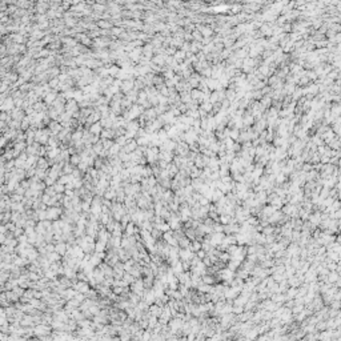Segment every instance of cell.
Returning a JSON list of instances; mask_svg holds the SVG:
<instances>
[{"label": "cell", "mask_w": 341, "mask_h": 341, "mask_svg": "<svg viewBox=\"0 0 341 341\" xmlns=\"http://www.w3.org/2000/svg\"><path fill=\"white\" fill-rule=\"evenodd\" d=\"M179 256L181 261H191L194 257V255H193V251H191L189 248H180Z\"/></svg>", "instance_id": "obj_4"}, {"label": "cell", "mask_w": 341, "mask_h": 341, "mask_svg": "<svg viewBox=\"0 0 341 341\" xmlns=\"http://www.w3.org/2000/svg\"><path fill=\"white\" fill-rule=\"evenodd\" d=\"M36 176L40 180H44L48 176V171L47 169H41V168H36Z\"/></svg>", "instance_id": "obj_15"}, {"label": "cell", "mask_w": 341, "mask_h": 341, "mask_svg": "<svg viewBox=\"0 0 341 341\" xmlns=\"http://www.w3.org/2000/svg\"><path fill=\"white\" fill-rule=\"evenodd\" d=\"M185 235H187V237L189 238V240H191V238L193 240V238H194V231H192V229H188V231L185 232Z\"/></svg>", "instance_id": "obj_27"}, {"label": "cell", "mask_w": 341, "mask_h": 341, "mask_svg": "<svg viewBox=\"0 0 341 341\" xmlns=\"http://www.w3.org/2000/svg\"><path fill=\"white\" fill-rule=\"evenodd\" d=\"M131 175H132V173H131V171H129L128 168H123L120 171V176H121V179H123V181H124V180H129Z\"/></svg>", "instance_id": "obj_16"}, {"label": "cell", "mask_w": 341, "mask_h": 341, "mask_svg": "<svg viewBox=\"0 0 341 341\" xmlns=\"http://www.w3.org/2000/svg\"><path fill=\"white\" fill-rule=\"evenodd\" d=\"M91 132L92 133H99L100 132V125L99 124H93L91 128Z\"/></svg>", "instance_id": "obj_26"}, {"label": "cell", "mask_w": 341, "mask_h": 341, "mask_svg": "<svg viewBox=\"0 0 341 341\" xmlns=\"http://www.w3.org/2000/svg\"><path fill=\"white\" fill-rule=\"evenodd\" d=\"M147 304H149V305H152V304H155V300H156V296H155V292H153V289L152 288H145L144 289V292H143V297H141Z\"/></svg>", "instance_id": "obj_3"}, {"label": "cell", "mask_w": 341, "mask_h": 341, "mask_svg": "<svg viewBox=\"0 0 341 341\" xmlns=\"http://www.w3.org/2000/svg\"><path fill=\"white\" fill-rule=\"evenodd\" d=\"M151 235H152V237H153L156 241H159V238H163V232L160 231V229H157V228H153V229L151 231Z\"/></svg>", "instance_id": "obj_12"}, {"label": "cell", "mask_w": 341, "mask_h": 341, "mask_svg": "<svg viewBox=\"0 0 341 341\" xmlns=\"http://www.w3.org/2000/svg\"><path fill=\"white\" fill-rule=\"evenodd\" d=\"M89 263H91L93 267H99L101 263H103V259L99 256V253L97 252H95V253H92V256H91V260H89Z\"/></svg>", "instance_id": "obj_9"}, {"label": "cell", "mask_w": 341, "mask_h": 341, "mask_svg": "<svg viewBox=\"0 0 341 341\" xmlns=\"http://www.w3.org/2000/svg\"><path fill=\"white\" fill-rule=\"evenodd\" d=\"M105 251H107V242L97 240L95 246V252H105Z\"/></svg>", "instance_id": "obj_11"}, {"label": "cell", "mask_w": 341, "mask_h": 341, "mask_svg": "<svg viewBox=\"0 0 341 341\" xmlns=\"http://www.w3.org/2000/svg\"><path fill=\"white\" fill-rule=\"evenodd\" d=\"M135 233H136V224L132 223V221H129V223L127 224L125 229H124V235L125 236H133Z\"/></svg>", "instance_id": "obj_7"}, {"label": "cell", "mask_w": 341, "mask_h": 341, "mask_svg": "<svg viewBox=\"0 0 341 341\" xmlns=\"http://www.w3.org/2000/svg\"><path fill=\"white\" fill-rule=\"evenodd\" d=\"M48 167H49V163L45 160V159L43 157H39V161H37V165L36 168H41V169H47Z\"/></svg>", "instance_id": "obj_14"}, {"label": "cell", "mask_w": 341, "mask_h": 341, "mask_svg": "<svg viewBox=\"0 0 341 341\" xmlns=\"http://www.w3.org/2000/svg\"><path fill=\"white\" fill-rule=\"evenodd\" d=\"M36 232L39 233V235H45V232H47V228L44 227V224H43V221H39V223L36 224Z\"/></svg>", "instance_id": "obj_13"}, {"label": "cell", "mask_w": 341, "mask_h": 341, "mask_svg": "<svg viewBox=\"0 0 341 341\" xmlns=\"http://www.w3.org/2000/svg\"><path fill=\"white\" fill-rule=\"evenodd\" d=\"M116 143H117L119 145H124L125 144V137H119V139L116 140Z\"/></svg>", "instance_id": "obj_31"}, {"label": "cell", "mask_w": 341, "mask_h": 341, "mask_svg": "<svg viewBox=\"0 0 341 341\" xmlns=\"http://www.w3.org/2000/svg\"><path fill=\"white\" fill-rule=\"evenodd\" d=\"M70 153H71V155H74V153H75V152H74V148H70Z\"/></svg>", "instance_id": "obj_34"}, {"label": "cell", "mask_w": 341, "mask_h": 341, "mask_svg": "<svg viewBox=\"0 0 341 341\" xmlns=\"http://www.w3.org/2000/svg\"><path fill=\"white\" fill-rule=\"evenodd\" d=\"M189 267H191V263H189V261H183L184 271H188V269H189Z\"/></svg>", "instance_id": "obj_30"}, {"label": "cell", "mask_w": 341, "mask_h": 341, "mask_svg": "<svg viewBox=\"0 0 341 341\" xmlns=\"http://www.w3.org/2000/svg\"><path fill=\"white\" fill-rule=\"evenodd\" d=\"M45 155V148H39V156H44Z\"/></svg>", "instance_id": "obj_33"}, {"label": "cell", "mask_w": 341, "mask_h": 341, "mask_svg": "<svg viewBox=\"0 0 341 341\" xmlns=\"http://www.w3.org/2000/svg\"><path fill=\"white\" fill-rule=\"evenodd\" d=\"M65 189H75V184H74V181H71V183L65 184Z\"/></svg>", "instance_id": "obj_32"}, {"label": "cell", "mask_w": 341, "mask_h": 341, "mask_svg": "<svg viewBox=\"0 0 341 341\" xmlns=\"http://www.w3.org/2000/svg\"><path fill=\"white\" fill-rule=\"evenodd\" d=\"M81 171L79 168H76V169H74V172H72V175H74V177L75 179H77V177H81Z\"/></svg>", "instance_id": "obj_28"}, {"label": "cell", "mask_w": 341, "mask_h": 341, "mask_svg": "<svg viewBox=\"0 0 341 341\" xmlns=\"http://www.w3.org/2000/svg\"><path fill=\"white\" fill-rule=\"evenodd\" d=\"M74 288L75 289L77 290V292H81V293H85L87 294V292H88L89 289H91L92 286L89 285V282L88 281H79L76 282V284H74Z\"/></svg>", "instance_id": "obj_5"}, {"label": "cell", "mask_w": 341, "mask_h": 341, "mask_svg": "<svg viewBox=\"0 0 341 341\" xmlns=\"http://www.w3.org/2000/svg\"><path fill=\"white\" fill-rule=\"evenodd\" d=\"M70 163L72 165H79L81 163V156H79V155H72V156H71Z\"/></svg>", "instance_id": "obj_17"}, {"label": "cell", "mask_w": 341, "mask_h": 341, "mask_svg": "<svg viewBox=\"0 0 341 341\" xmlns=\"http://www.w3.org/2000/svg\"><path fill=\"white\" fill-rule=\"evenodd\" d=\"M179 246L180 248H188V246H189V238H185V237L180 238L179 240Z\"/></svg>", "instance_id": "obj_20"}, {"label": "cell", "mask_w": 341, "mask_h": 341, "mask_svg": "<svg viewBox=\"0 0 341 341\" xmlns=\"http://www.w3.org/2000/svg\"><path fill=\"white\" fill-rule=\"evenodd\" d=\"M44 192H45V193H48V194H49V196H55V194L57 193L53 185H49V187H47V188H45V189H44Z\"/></svg>", "instance_id": "obj_22"}, {"label": "cell", "mask_w": 341, "mask_h": 341, "mask_svg": "<svg viewBox=\"0 0 341 341\" xmlns=\"http://www.w3.org/2000/svg\"><path fill=\"white\" fill-rule=\"evenodd\" d=\"M56 244V252H59L61 256H64L67 253V246H68V244H67L65 241H57L55 242Z\"/></svg>", "instance_id": "obj_8"}, {"label": "cell", "mask_w": 341, "mask_h": 341, "mask_svg": "<svg viewBox=\"0 0 341 341\" xmlns=\"http://www.w3.org/2000/svg\"><path fill=\"white\" fill-rule=\"evenodd\" d=\"M104 165V161L101 160V159H97L95 161V168H97V169H101V167Z\"/></svg>", "instance_id": "obj_25"}, {"label": "cell", "mask_w": 341, "mask_h": 341, "mask_svg": "<svg viewBox=\"0 0 341 341\" xmlns=\"http://www.w3.org/2000/svg\"><path fill=\"white\" fill-rule=\"evenodd\" d=\"M36 240H37V232H33V233H31V235H28V242L30 244H36Z\"/></svg>", "instance_id": "obj_21"}, {"label": "cell", "mask_w": 341, "mask_h": 341, "mask_svg": "<svg viewBox=\"0 0 341 341\" xmlns=\"http://www.w3.org/2000/svg\"><path fill=\"white\" fill-rule=\"evenodd\" d=\"M197 176H200V172H199L197 169H193L191 172V177H193V179H196Z\"/></svg>", "instance_id": "obj_29"}, {"label": "cell", "mask_w": 341, "mask_h": 341, "mask_svg": "<svg viewBox=\"0 0 341 341\" xmlns=\"http://www.w3.org/2000/svg\"><path fill=\"white\" fill-rule=\"evenodd\" d=\"M53 187H55V189H56L57 193H64V192H65V185L61 184V183H59V181H56Z\"/></svg>", "instance_id": "obj_18"}, {"label": "cell", "mask_w": 341, "mask_h": 341, "mask_svg": "<svg viewBox=\"0 0 341 341\" xmlns=\"http://www.w3.org/2000/svg\"><path fill=\"white\" fill-rule=\"evenodd\" d=\"M163 308H164V307H160V305H157V304L149 305L151 315L156 316V317H160V316H161V313H163Z\"/></svg>", "instance_id": "obj_6"}, {"label": "cell", "mask_w": 341, "mask_h": 341, "mask_svg": "<svg viewBox=\"0 0 341 341\" xmlns=\"http://www.w3.org/2000/svg\"><path fill=\"white\" fill-rule=\"evenodd\" d=\"M129 288H131V290H132L133 293H137L140 294V296L143 297V292L144 289H145V285H144V280L141 279V277H139V279H136L135 281L129 285Z\"/></svg>", "instance_id": "obj_2"}, {"label": "cell", "mask_w": 341, "mask_h": 341, "mask_svg": "<svg viewBox=\"0 0 341 341\" xmlns=\"http://www.w3.org/2000/svg\"><path fill=\"white\" fill-rule=\"evenodd\" d=\"M141 180H143V176L141 175H131V177H129V181L132 184H135V183H141Z\"/></svg>", "instance_id": "obj_19"}, {"label": "cell", "mask_w": 341, "mask_h": 341, "mask_svg": "<svg viewBox=\"0 0 341 341\" xmlns=\"http://www.w3.org/2000/svg\"><path fill=\"white\" fill-rule=\"evenodd\" d=\"M52 326L48 325V324H37V325H35V337L39 338V340H41V337H44V336H47V334H51Z\"/></svg>", "instance_id": "obj_1"}, {"label": "cell", "mask_w": 341, "mask_h": 341, "mask_svg": "<svg viewBox=\"0 0 341 341\" xmlns=\"http://www.w3.org/2000/svg\"><path fill=\"white\" fill-rule=\"evenodd\" d=\"M74 167L75 165H72L71 163H65L64 164V167H63V171H61V175H71V173L74 172Z\"/></svg>", "instance_id": "obj_10"}, {"label": "cell", "mask_w": 341, "mask_h": 341, "mask_svg": "<svg viewBox=\"0 0 341 341\" xmlns=\"http://www.w3.org/2000/svg\"><path fill=\"white\" fill-rule=\"evenodd\" d=\"M44 183H45V185H47V187H49V185H55V183H56V181H55V180H53V179H52V177L47 176V177H45V179H44Z\"/></svg>", "instance_id": "obj_24"}, {"label": "cell", "mask_w": 341, "mask_h": 341, "mask_svg": "<svg viewBox=\"0 0 341 341\" xmlns=\"http://www.w3.org/2000/svg\"><path fill=\"white\" fill-rule=\"evenodd\" d=\"M123 290H124V288H123V286H119V285H113V286H112V292H113V293H116V294H119V296L123 293Z\"/></svg>", "instance_id": "obj_23"}]
</instances>
